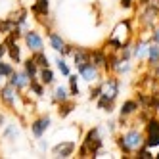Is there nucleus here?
Instances as JSON below:
<instances>
[{
    "label": "nucleus",
    "instance_id": "obj_31",
    "mask_svg": "<svg viewBox=\"0 0 159 159\" xmlns=\"http://www.w3.org/2000/svg\"><path fill=\"white\" fill-rule=\"evenodd\" d=\"M130 2H132V0H121V4H123V8H129V6H130Z\"/></svg>",
    "mask_w": 159,
    "mask_h": 159
},
{
    "label": "nucleus",
    "instance_id": "obj_27",
    "mask_svg": "<svg viewBox=\"0 0 159 159\" xmlns=\"http://www.w3.org/2000/svg\"><path fill=\"white\" fill-rule=\"evenodd\" d=\"M111 104H113V102H111V100H107V98H104V96H102V98H100V102H98V106H100L102 109H106V107H107V111H111V109H109V107H111Z\"/></svg>",
    "mask_w": 159,
    "mask_h": 159
},
{
    "label": "nucleus",
    "instance_id": "obj_30",
    "mask_svg": "<svg viewBox=\"0 0 159 159\" xmlns=\"http://www.w3.org/2000/svg\"><path fill=\"white\" fill-rule=\"evenodd\" d=\"M8 52V48H6V44H0V60H2V56Z\"/></svg>",
    "mask_w": 159,
    "mask_h": 159
},
{
    "label": "nucleus",
    "instance_id": "obj_25",
    "mask_svg": "<svg viewBox=\"0 0 159 159\" xmlns=\"http://www.w3.org/2000/svg\"><path fill=\"white\" fill-rule=\"evenodd\" d=\"M71 111H73V104H65V102H63V106L60 107V115L61 117H67Z\"/></svg>",
    "mask_w": 159,
    "mask_h": 159
},
{
    "label": "nucleus",
    "instance_id": "obj_12",
    "mask_svg": "<svg viewBox=\"0 0 159 159\" xmlns=\"http://www.w3.org/2000/svg\"><path fill=\"white\" fill-rule=\"evenodd\" d=\"M90 63L96 67H107V58L104 52H92L90 54Z\"/></svg>",
    "mask_w": 159,
    "mask_h": 159
},
{
    "label": "nucleus",
    "instance_id": "obj_17",
    "mask_svg": "<svg viewBox=\"0 0 159 159\" xmlns=\"http://www.w3.org/2000/svg\"><path fill=\"white\" fill-rule=\"evenodd\" d=\"M136 109H138V104H136L134 100H129V102H125V104H123L121 115H130V113H134Z\"/></svg>",
    "mask_w": 159,
    "mask_h": 159
},
{
    "label": "nucleus",
    "instance_id": "obj_15",
    "mask_svg": "<svg viewBox=\"0 0 159 159\" xmlns=\"http://www.w3.org/2000/svg\"><path fill=\"white\" fill-rule=\"evenodd\" d=\"M25 71H27V75L31 79H37V75H39V65H37V61L33 60V58H29L25 61Z\"/></svg>",
    "mask_w": 159,
    "mask_h": 159
},
{
    "label": "nucleus",
    "instance_id": "obj_13",
    "mask_svg": "<svg viewBox=\"0 0 159 159\" xmlns=\"http://www.w3.org/2000/svg\"><path fill=\"white\" fill-rule=\"evenodd\" d=\"M31 10L37 16H48V0H37Z\"/></svg>",
    "mask_w": 159,
    "mask_h": 159
},
{
    "label": "nucleus",
    "instance_id": "obj_18",
    "mask_svg": "<svg viewBox=\"0 0 159 159\" xmlns=\"http://www.w3.org/2000/svg\"><path fill=\"white\" fill-rule=\"evenodd\" d=\"M39 75H40V83L42 84H52L54 83V73L48 69V67H42V71Z\"/></svg>",
    "mask_w": 159,
    "mask_h": 159
},
{
    "label": "nucleus",
    "instance_id": "obj_28",
    "mask_svg": "<svg viewBox=\"0 0 159 159\" xmlns=\"http://www.w3.org/2000/svg\"><path fill=\"white\" fill-rule=\"evenodd\" d=\"M117 144H119V148H121V150H123L125 153H130V150H129V146H127V142H125V138H123V136H121V138L117 140Z\"/></svg>",
    "mask_w": 159,
    "mask_h": 159
},
{
    "label": "nucleus",
    "instance_id": "obj_10",
    "mask_svg": "<svg viewBox=\"0 0 159 159\" xmlns=\"http://www.w3.org/2000/svg\"><path fill=\"white\" fill-rule=\"evenodd\" d=\"M90 63V52L86 50H77L75 52V65H77V69L81 71L83 67H86Z\"/></svg>",
    "mask_w": 159,
    "mask_h": 159
},
{
    "label": "nucleus",
    "instance_id": "obj_33",
    "mask_svg": "<svg viewBox=\"0 0 159 159\" xmlns=\"http://www.w3.org/2000/svg\"><path fill=\"white\" fill-rule=\"evenodd\" d=\"M2 123H4V117H2V115H0V125H2Z\"/></svg>",
    "mask_w": 159,
    "mask_h": 159
},
{
    "label": "nucleus",
    "instance_id": "obj_23",
    "mask_svg": "<svg viewBox=\"0 0 159 159\" xmlns=\"http://www.w3.org/2000/svg\"><path fill=\"white\" fill-rule=\"evenodd\" d=\"M69 84H71V96H79V86H77V77L69 75Z\"/></svg>",
    "mask_w": 159,
    "mask_h": 159
},
{
    "label": "nucleus",
    "instance_id": "obj_34",
    "mask_svg": "<svg viewBox=\"0 0 159 159\" xmlns=\"http://www.w3.org/2000/svg\"><path fill=\"white\" fill-rule=\"evenodd\" d=\"M157 157H159V155H157Z\"/></svg>",
    "mask_w": 159,
    "mask_h": 159
},
{
    "label": "nucleus",
    "instance_id": "obj_16",
    "mask_svg": "<svg viewBox=\"0 0 159 159\" xmlns=\"http://www.w3.org/2000/svg\"><path fill=\"white\" fill-rule=\"evenodd\" d=\"M148 56H150V61L152 63H157L159 61V42L153 40V44L148 46Z\"/></svg>",
    "mask_w": 159,
    "mask_h": 159
},
{
    "label": "nucleus",
    "instance_id": "obj_19",
    "mask_svg": "<svg viewBox=\"0 0 159 159\" xmlns=\"http://www.w3.org/2000/svg\"><path fill=\"white\" fill-rule=\"evenodd\" d=\"M33 60H35L37 65H40V67H48V58L42 54V50L40 52H33Z\"/></svg>",
    "mask_w": 159,
    "mask_h": 159
},
{
    "label": "nucleus",
    "instance_id": "obj_20",
    "mask_svg": "<svg viewBox=\"0 0 159 159\" xmlns=\"http://www.w3.org/2000/svg\"><path fill=\"white\" fill-rule=\"evenodd\" d=\"M14 27H16L14 19H0V33H6V35H8Z\"/></svg>",
    "mask_w": 159,
    "mask_h": 159
},
{
    "label": "nucleus",
    "instance_id": "obj_26",
    "mask_svg": "<svg viewBox=\"0 0 159 159\" xmlns=\"http://www.w3.org/2000/svg\"><path fill=\"white\" fill-rule=\"evenodd\" d=\"M31 90H35L37 96H42V92H44V90H42V84H39L35 79H31Z\"/></svg>",
    "mask_w": 159,
    "mask_h": 159
},
{
    "label": "nucleus",
    "instance_id": "obj_1",
    "mask_svg": "<svg viewBox=\"0 0 159 159\" xmlns=\"http://www.w3.org/2000/svg\"><path fill=\"white\" fill-rule=\"evenodd\" d=\"M100 148H102V138H100V130L98 129H92L86 138H84V144L83 148L79 150V153H81V157H86V155H92V157H98L100 153Z\"/></svg>",
    "mask_w": 159,
    "mask_h": 159
},
{
    "label": "nucleus",
    "instance_id": "obj_32",
    "mask_svg": "<svg viewBox=\"0 0 159 159\" xmlns=\"http://www.w3.org/2000/svg\"><path fill=\"white\" fill-rule=\"evenodd\" d=\"M153 40H155V42H159V29H155V31H153Z\"/></svg>",
    "mask_w": 159,
    "mask_h": 159
},
{
    "label": "nucleus",
    "instance_id": "obj_7",
    "mask_svg": "<svg viewBox=\"0 0 159 159\" xmlns=\"http://www.w3.org/2000/svg\"><path fill=\"white\" fill-rule=\"evenodd\" d=\"M0 98H2V102L4 104H8V106H16V100H17V88L14 86V84H6V86H2L0 88Z\"/></svg>",
    "mask_w": 159,
    "mask_h": 159
},
{
    "label": "nucleus",
    "instance_id": "obj_21",
    "mask_svg": "<svg viewBox=\"0 0 159 159\" xmlns=\"http://www.w3.org/2000/svg\"><path fill=\"white\" fill-rule=\"evenodd\" d=\"M54 100H56V102H61V104H63V102H67V92H65V88H63V86H58V88H56Z\"/></svg>",
    "mask_w": 159,
    "mask_h": 159
},
{
    "label": "nucleus",
    "instance_id": "obj_22",
    "mask_svg": "<svg viewBox=\"0 0 159 159\" xmlns=\"http://www.w3.org/2000/svg\"><path fill=\"white\" fill-rule=\"evenodd\" d=\"M12 73H14V67H12V65L0 61V77H10Z\"/></svg>",
    "mask_w": 159,
    "mask_h": 159
},
{
    "label": "nucleus",
    "instance_id": "obj_29",
    "mask_svg": "<svg viewBox=\"0 0 159 159\" xmlns=\"http://www.w3.org/2000/svg\"><path fill=\"white\" fill-rule=\"evenodd\" d=\"M138 157H140V159H150V157H153V155H152L150 152H148L146 148H144V150H142V148H140V155H138Z\"/></svg>",
    "mask_w": 159,
    "mask_h": 159
},
{
    "label": "nucleus",
    "instance_id": "obj_6",
    "mask_svg": "<svg viewBox=\"0 0 159 159\" xmlns=\"http://www.w3.org/2000/svg\"><path fill=\"white\" fill-rule=\"evenodd\" d=\"M25 44L31 52H40L42 50V39L37 31H27L25 33Z\"/></svg>",
    "mask_w": 159,
    "mask_h": 159
},
{
    "label": "nucleus",
    "instance_id": "obj_11",
    "mask_svg": "<svg viewBox=\"0 0 159 159\" xmlns=\"http://www.w3.org/2000/svg\"><path fill=\"white\" fill-rule=\"evenodd\" d=\"M83 75V79L84 81H96L98 79V71H96V65H92V63H88L86 67H83L81 71H79Z\"/></svg>",
    "mask_w": 159,
    "mask_h": 159
},
{
    "label": "nucleus",
    "instance_id": "obj_5",
    "mask_svg": "<svg viewBox=\"0 0 159 159\" xmlns=\"http://www.w3.org/2000/svg\"><path fill=\"white\" fill-rule=\"evenodd\" d=\"M29 81H31V77L27 75V71H14L12 75H10V84H14L17 90L21 88H27L29 86Z\"/></svg>",
    "mask_w": 159,
    "mask_h": 159
},
{
    "label": "nucleus",
    "instance_id": "obj_24",
    "mask_svg": "<svg viewBox=\"0 0 159 159\" xmlns=\"http://www.w3.org/2000/svg\"><path fill=\"white\" fill-rule=\"evenodd\" d=\"M56 63H58V69L61 71V75H65V77H69V67L65 65L63 58H58V61H56Z\"/></svg>",
    "mask_w": 159,
    "mask_h": 159
},
{
    "label": "nucleus",
    "instance_id": "obj_8",
    "mask_svg": "<svg viewBox=\"0 0 159 159\" xmlns=\"http://www.w3.org/2000/svg\"><path fill=\"white\" fill-rule=\"evenodd\" d=\"M50 127V117H40V119H37V121H33V125H31V132L37 136V138H40V136L46 132V129Z\"/></svg>",
    "mask_w": 159,
    "mask_h": 159
},
{
    "label": "nucleus",
    "instance_id": "obj_4",
    "mask_svg": "<svg viewBox=\"0 0 159 159\" xmlns=\"http://www.w3.org/2000/svg\"><path fill=\"white\" fill-rule=\"evenodd\" d=\"M123 138H125V142H127V146H129L130 152H138L140 148L144 146V136L138 130H129Z\"/></svg>",
    "mask_w": 159,
    "mask_h": 159
},
{
    "label": "nucleus",
    "instance_id": "obj_14",
    "mask_svg": "<svg viewBox=\"0 0 159 159\" xmlns=\"http://www.w3.org/2000/svg\"><path fill=\"white\" fill-rule=\"evenodd\" d=\"M50 44L56 52H63V48H65V42L61 40V37L58 33H50Z\"/></svg>",
    "mask_w": 159,
    "mask_h": 159
},
{
    "label": "nucleus",
    "instance_id": "obj_9",
    "mask_svg": "<svg viewBox=\"0 0 159 159\" xmlns=\"http://www.w3.org/2000/svg\"><path fill=\"white\" fill-rule=\"evenodd\" d=\"M52 152H54L56 157H69L75 152V142H61L58 146H54Z\"/></svg>",
    "mask_w": 159,
    "mask_h": 159
},
{
    "label": "nucleus",
    "instance_id": "obj_2",
    "mask_svg": "<svg viewBox=\"0 0 159 159\" xmlns=\"http://www.w3.org/2000/svg\"><path fill=\"white\" fill-rule=\"evenodd\" d=\"M117 94H119V81H117L115 77H109L107 81L102 84V96L113 102V100L117 98Z\"/></svg>",
    "mask_w": 159,
    "mask_h": 159
},
{
    "label": "nucleus",
    "instance_id": "obj_3",
    "mask_svg": "<svg viewBox=\"0 0 159 159\" xmlns=\"http://www.w3.org/2000/svg\"><path fill=\"white\" fill-rule=\"evenodd\" d=\"M159 146V121L152 119L148 123V136H146V148Z\"/></svg>",
    "mask_w": 159,
    "mask_h": 159
}]
</instances>
